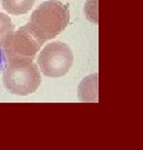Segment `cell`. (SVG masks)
<instances>
[{
    "label": "cell",
    "mask_w": 143,
    "mask_h": 150,
    "mask_svg": "<svg viewBox=\"0 0 143 150\" xmlns=\"http://www.w3.org/2000/svg\"><path fill=\"white\" fill-rule=\"evenodd\" d=\"M69 24V10L58 0H47L32 11L28 27L42 40H52Z\"/></svg>",
    "instance_id": "1"
},
{
    "label": "cell",
    "mask_w": 143,
    "mask_h": 150,
    "mask_svg": "<svg viewBox=\"0 0 143 150\" xmlns=\"http://www.w3.org/2000/svg\"><path fill=\"white\" fill-rule=\"evenodd\" d=\"M42 75L33 61H11L3 68V83L13 95L27 96L38 91Z\"/></svg>",
    "instance_id": "2"
},
{
    "label": "cell",
    "mask_w": 143,
    "mask_h": 150,
    "mask_svg": "<svg viewBox=\"0 0 143 150\" xmlns=\"http://www.w3.org/2000/svg\"><path fill=\"white\" fill-rule=\"evenodd\" d=\"M43 42L31 31L28 25L14 29L1 43V52L6 63L11 61H33L42 49Z\"/></svg>",
    "instance_id": "3"
},
{
    "label": "cell",
    "mask_w": 143,
    "mask_h": 150,
    "mask_svg": "<svg viewBox=\"0 0 143 150\" xmlns=\"http://www.w3.org/2000/svg\"><path fill=\"white\" fill-rule=\"evenodd\" d=\"M38 68L45 76L60 78L67 75L74 64V54L63 42H52L39 50Z\"/></svg>",
    "instance_id": "4"
},
{
    "label": "cell",
    "mask_w": 143,
    "mask_h": 150,
    "mask_svg": "<svg viewBox=\"0 0 143 150\" xmlns=\"http://www.w3.org/2000/svg\"><path fill=\"white\" fill-rule=\"evenodd\" d=\"M81 102H97V74H92L79 83L78 89Z\"/></svg>",
    "instance_id": "5"
},
{
    "label": "cell",
    "mask_w": 143,
    "mask_h": 150,
    "mask_svg": "<svg viewBox=\"0 0 143 150\" xmlns=\"http://www.w3.org/2000/svg\"><path fill=\"white\" fill-rule=\"evenodd\" d=\"M33 3H35V0H1L3 8L13 16L27 14L32 8Z\"/></svg>",
    "instance_id": "6"
},
{
    "label": "cell",
    "mask_w": 143,
    "mask_h": 150,
    "mask_svg": "<svg viewBox=\"0 0 143 150\" xmlns=\"http://www.w3.org/2000/svg\"><path fill=\"white\" fill-rule=\"evenodd\" d=\"M13 31H14V24L11 22L10 17L4 13H0V46Z\"/></svg>",
    "instance_id": "7"
},
{
    "label": "cell",
    "mask_w": 143,
    "mask_h": 150,
    "mask_svg": "<svg viewBox=\"0 0 143 150\" xmlns=\"http://www.w3.org/2000/svg\"><path fill=\"white\" fill-rule=\"evenodd\" d=\"M4 64H6L4 56H3V52H1V49H0V72H1L3 68H4Z\"/></svg>",
    "instance_id": "8"
}]
</instances>
